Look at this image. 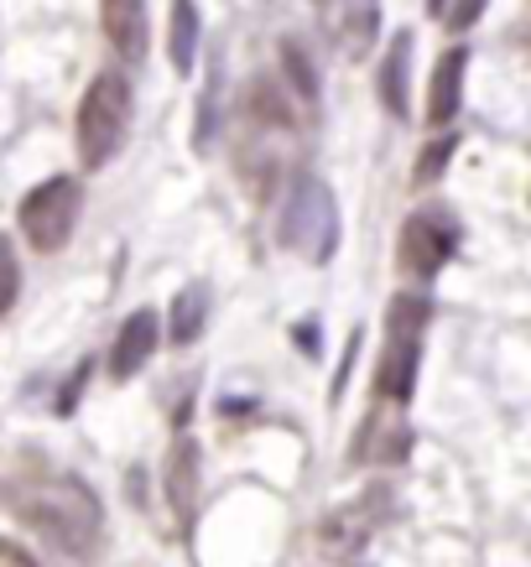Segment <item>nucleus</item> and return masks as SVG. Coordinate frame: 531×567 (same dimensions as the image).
I'll use <instances>...</instances> for the list:
<instances>
[{"instance_id":"obj_17","label":"nucleus","mask_w":531,"mask_h":567,"mask_svg":"<svg viewBox=\"0 0 531 567\" xmlns=\"http://www.w3.org/2000/svg\"><path fill=\"white\" fill-rule=\"evenodd\" d=\"M282 69H287V79H292V89H297V100H318V73H313V63L303 58V48H282Z\"/></svg>"},{"instance_id":"obj_6","label":"nucleus","mask_w":531,"mask_h":567,"mask_svg":"<svg viewBox=\"0 0 531 567\" xmlns=\"http://www.w3.org/2000/svg\"><path fill=\"white\" fill-rule=\"evenodd\" d=\"M459 250V224L448 219L443 208H417L407 214L401 235H396V266L417 281H432Z\"/></svg>"},{"instance_id":"obj_15","label":"nucleus","mask_w":531,"mask_h":567,"mask_svg":"<svg viewBox=\"0 0 531 567\" xmlns=\"http://www.w3.org/2000/svg\"><path fill=\"white\" fill-rule=\"evenodd\" d=\"M428 318H432L428 297L401 292V297H391V308H386V333H422V328H428Z\"/></svg>"},{"instance_id":"obj_20","label":"nucleus","mask_w":531,"mask_h":567,"mask_svg":"<svg viewBox=\"0 0 531 567\" xmlns=\"http://www.w3.org/2000/svg\"><path fill=\"white\" fill-rule=\"evenodd\" d=\"M428 11L432 17H448V0H428Z\"/></svg>"},{"instance_id":"obj_1","label":"nucleus","mask_w":531,"mask_h":567,"mask_svg":"<svg viewBox=\"0 0 531 567\" xmlns=\"http://www.w3.org/2000/svg\"><path fill=\"white\" fill-rule=\"evenodd\" d=\"M125 131H131V79L115 69H104L89 79L84 100H79V115H73L79 162H84V167H104V162L125 146Z\"/></svg>"},{"instance_id":"obj_9","label":"nucleus","mask_w":531,"mask_h":567,"mask_svg":"<svg viewBox=\"0 0 531 567\" xmlns=\"http://www.w3.org/2000/svg\"><path fill=\"white\" fill-rule=\"evenodd\" d=\"M100 27H104V42L121 52L125 63L146 58V37H152L146 0H100Z\"/></svg>"},{"instance_id":"obj_5","label":"nucleus","mask_w":531,"mask_h":567,"mask_svg":"<svg viewBox=\"0 0 531 567\" xmlns=\"http://www.w3.org/2000/svg\"><path fill=\"white\" fill-rule=\"evenodd\" d=\"M391 505H396L391 484H365L355 499L334 505V511L318 520V547H324V557H355V551H365L370 536L391 520Z\"/></svg>"},{"instance_id":"obj_3","label":"nucleus","mask_w":531,"mask_h":567,"mask_svg":"<svg viewBox=\"0 0 531 567\" xmlns=\"http://www.w3.org/2000/svg\"><path fill=\"white\" fill-rule=\"evenodd\" d=\"M282 245L297 250L303 260H313V266H324L339 250V204L318 177L292 183L287 208H282Z\"/></svg>"},{"instance_id":"obj_4","label":"nucleus","mask_w":531,"mask_h":567,"mask_svg":"<svg viewBox=\"0 0 531 567\" xmlns=\"http://www.w3.org/2000/svg\"><path fill=\"white\" fill-rule=\"evenodd\" d=\"M79 208H84V188H79V177H48V183H37L27 198H21V235L32 245L37 256H58L63 245L73 240V229H79Z\"/></svg>"},{"instance_id":"obj_19","label":"nucleus","mask_w":531,"mask_h":567,"mask_svg":"<svg viewBox=\"0 0 531 567\" xmlns=\"http://www.w3.org/2000/svg\"><path fill=\"white\" fill-rule=\"evenodd\" d=\"M480 17H484V0H453V6H448V27H453V32H469Z\"/></svg>"},{"instance_id":"obj_16","label":"nucleus","mask_w":531,"mask_h":567,"mask_svg":"<svg viewBox=\"0 0 531 567\" xmlns=\"http://www.w3.org/2000/svg\"><path fill=\"white\" fill-rule=\"evenodd\" d=\"M17 297H21V260H17V245L0 235V318L17 308Z\"/></svg>"},{"instance_id":"obj_14","label":"nucleus","mask_w":531,"mask_h":567,"mask_svg":"<svg viewBox=\"0 0 531 567\" xmlns=\"http://www.w3.org/2000/svg\"><path fill=\"white\" fill-rule=\"evenodd\" d=\"M204 318H208V292L204 287H183L177 302H172V318H167L172 344H193V339L204 333Z\"/></svg>"},{"instance_id":"obj_12","label":"nucleus","mask_w":531,"mask_h":567,"mask_svg":"<svg viewBox=\"0 0 531 567\" xmlns=\"http://www.w3.org/2000/svg\"><path fill=\"white\" fill-rule=\"evenodd\" d=\"M463 73H469V52L463 48H448L432 69V84H428V121L432 125H453L463 104Z\"/></svg>"},{"instance_id":"obj_10","label":"nucleus","mask_w":531,"mask_h":567,"mask_svg":"<svg viewBox=\"0 0 531 567\" xmlns=\"http://www.w3.org/2000/svg\"><path fill=\"white\" fill-rule=\"evenodd\" d=\"M198 464H204L198 443H193V437H177V443H172L167 468H162V480H167V505H172V516L183 520V526H188L193 511H198Z\"/></svg>"},{"instance_id":"obj_7","label":"nucleus","mask_w":531,"mask_h":567,"mask_svg":"<svg viewBox=\"0 0 531 567\" xmlns=\"http://www.w3.org/2000/svg\"><path fill=\"white\" fill-rule=\"evenodd\" d=\"M417 364H422V333H386V354L376 364V395L407 406L417 391Z\"/></svg>"},{"instance_id":"obj_2","label":"nucleus","mask_w":531,"mask_h":567,"mask_svg":"<svg viewBox=\"0 0 531 567\" xmlns=\"http://www.w3.org/2000/svg\"><path fill=\"white\" fill-rule=\"evenodd\" d=\"M21 520L73 557H89V547L100 542V505L79 480L42 484L32 499H21Z\"/></svg>"},{"instance_id":"obj_11","label":"nucleus","mask_w":531,"mask_h":567,"mask_svg":"<svg viewBox=\"0 0 531 567\" xmlns=\"http://www.w3.org/2000/svg\"><path fill=\"white\" fill-rule=\"evenodd\" d=\"M411 52H417V37L411 32H396L386 58H380V100L391 110L396 121H407L411 115Z\"/></svg>"},{"instance_id":"obj_8","label":"nucleus","mask_w":531,"mask_h":567,"mask_svg":"<svg viewBox=\"0 0 531 567\" xmlns=\"http://www.w3.org/2000/svg\"><path fill=\"white\" fill-rule=\"evenodd\" d=\"M156 344H162V323H156L152 308L131 312L121 323V333H115V344H110V375L115 380H131L146 370V360L156 354Z\"/></svg>"},{"instance_id":"obj_13","label":"nucleus","mask_w":531,"mask_h":567,"mask_svg":"<svg viewBox=\"0 0 531 567\" xmlns=\"http://www.w3.org/2000/svg\"><path fill=\"white\" fill-rule=\"evenodd\" d=\"M167 58L177 73H193V63H198V11H193V0H172Z\"/></svg>"},{"instance_id":"obj_18","label":"nucleus","mask_w":531,"mask_h":567,"mask_svg":"<svg viewBox=\"0 0 531 567\" xmlns=\"http://www.w3.org/2000/svg\"><path fill=\"white\" fill-rule=\"evenodd\" d=\"M453 152H459V136H438L428 146V152H422V162H417V183H432V177H443V167L448 162H453Z\"/></svg>"}]
</instances>
